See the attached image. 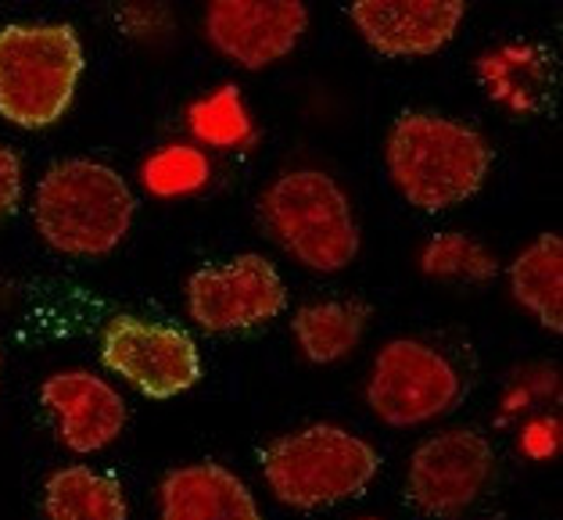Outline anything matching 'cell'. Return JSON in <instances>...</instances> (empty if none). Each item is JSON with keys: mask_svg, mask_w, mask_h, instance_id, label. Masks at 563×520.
I'll use <instances>...</instances> for the list:
<instances>
[{"mask_svg": "<svg viewBox=\"0 0 563 520\" xmlns=\"http://www.w3.org/2000/svg\"><path fill=\"white\" fill-rule=\"evenodd\" d=\"M420 273L434 280H466L485 284L499 273V258L492 255L477 237L466 234H438L423 244Z\"/></svg>", "mask_w": 563, "mask_h": 520, "instance_id": "17", "label": "cell"}, {"mask_svg": "<svg viewBox=\"0 0 563 520\" xmlns=\"http://www.w3.org/2000/svg\"><path fill=\"white\" fill-rule=\"evenodd\" d=\"M136 198L130 184L104 162L62 158L40 176L33 195V223L54 252L73 258H101L126 241Z\"/></svg>", "mask_w": 563, "mask_h": 520, "instance_id": "2", "label": "cell"}, {"mask_svg": "<svg viewBox=\"0 0 563 520\" xmlns=\"http://www.w3.org/2000/svg\"><path fill=\"white\" fill-rule=\"evenodd\" d=\"M363 520H380V517H363Z\"/></svg>", "mask_w": 563, "mask_h": 520, "instance_id": "21", "label": "cell"}, {"mask_svg": "<svg viewBox=\"0 0 563 520\" xmlns=\"http://www.w3.org/2000/svg\"><path fill=\"white\" fill-rule=\"evenodd\" d=\"M309 30V8L298 0H212L205 8V36L223 58L244 68L284 62Z\"/></svg>", "mask_w": 563, "mask_h": 520, "instance_id": "10", "label": "cell"}, {"mask_svg": "<svg viewBox=\"0 0 563 520\" xmlns=\"http://www.w3.org/2000/svg\"><path fill=\"white\" fill-rule=\"evenodd\" d=\"M101 363L147 399H176L201 380V352L190 334L141 317H115L104 327Z\"/></svg>", "mask_w": 563, "mask_h": 520, "instance_id": "9", "label": "cell"}, {"mask_svg": "<svg viewBox=\"0 0 563 520\" xmlns=\"http://www.w3.org/2000/svg\"><path fill=\"white\" fill-rule=\"evenodd\" d=\"M158 520H263L252 488L223 463H184L158 482Z\"/></svg>", "mask_w": 563, "mask_h": 520, "instance_id": "13", "label": "cell"}, {"mask_svg": "<svg viewBox=\"0 0 563 520\" xmlns=\"http://www.w3.org/2000/svg\"><path fill=\"white\" fill-rule=\"evenodd\" d=\"M84 65V44L73 25H0V115L22 130L62 122L73 108Z\"/></svg>", "mask_w": 563, "mask_h": 520, "instance_id": "3", "label": "cell"}, {"mask_svg": "<svg viewBox=\"0 0 563 520\" xmlns=\"http://www.w3.org/2000/svg\"><path fill=\"white\" fill-rule=\"evenodd\" d=\"M287 309V284L266 255L244 252L223 266L187 277V312L201 331L233 334L277 320Z\"/></svg>", "mask_w": 563, "mask_h": 520, "instance_id": "8", "label": "cell"}, {"mask_svg": "<svg viewBox=\"0 0 563 520\" xmlns=\"http://www.w3.org/2000/svg\"><path fill=\"white\" fill-rule=\"evenodd\" d=\"M496 449L477 428H445L413 449L406 496L423 517L456 520L496 482Z\"/></svg>", "mask_w": 563, "mask_h": 520, "instance_id": "7", "label": "cell"}, {"mask_svg": "<svg viewBox=\"0 0 563 520\" xmlns=\"http://www.w3.org/2000/svg\"><path fill=\"white\" fill-rule=\"evenodd\" d=\"M47 520H130V502L115 474L68 463L47 474L44 482Z\"/></svg>", "mask_w": 563, "mask_h": 520, "instance_id": "14", "label": "cell"}, {"mask_svg": "<svg viewBox=\"0 0 563 520\" xmlns=\"http://www.w3.org/2000/svg\"><path fill=\"white\" fill-rule=\"evenodd\" d=\"M144 187L158 198H184L195 195L212 180V162L205 152L190 144H169L158 147L155 155L144 162Z\"/></svg>", "mask_w": 563, "mask_h": 520, "instance_id": "18", "label": "cell"}, {"mask_svg": "<svg viewBox=\"0 0 563 520\" xmlns=\"http://www.w3.org/2000/svg\"><path fill=\"white\" fill-rule=\"evenodd\" d=\"M380 471L377 449L338 423H309L263 449V477L291 510H327L363 496Z\"/></svg>", "mask_w": 563, "mask_h": 520, "instance_id": "5", "label": "cell"}, {"mask_svg": "<svg viewBox=\"0 0 563 520\" xmlns=\"http://www.w3.org/2000/svg\"><path fill=\"white\" fill-rule=\"evenodd\" d=\"M384 166L395 190L420 212H445L471 201L488 180L492 144L485 133L438 112H402L384 141Z\"/></svg>", "mask_w": 563, "mask_h": 520, "instance_id": "1", "label": "cell"}, {"mask_svg": "<svg viewBox=\"0 0 563 520\" xmlns=\"http://www.w3.org/2000/svg\"><path fill=\"white\" fill-rule=\"evenodd\" d=\"M258 219L266 234L312 273H341L360 255L352 201L323 169L280 173L258 198Z\"/></svg>", "mask_w": 563, "mask_h": 520, "instance_id": "4", "label": "cell"}, {"mask_svg": "<svg viewBox=\"0 0 563 520\" xmlns=\"http://www.w3.org/2000/svg\"><path fill=\"white\" fill-rule=\"evenodd\" d=\"M466 380L445 352L428 341L395 338L369 366L366 406L388 428H420L463 402Z\"/></svg>", "mask_w": 563, "mask_h": 520, "instance_id": "6", "label": "cell"}, {"mask_svg": "<svg viewBox=\"0 0 563 520\" xmlns=\"http://www.w3.org/2000/svg\"><path fill=\"white\" fill-rule=\"evenodd\" d=\"M510 295L545 331H563V241L539 234L510 266Z\"/></svg>", "mask_w": 563, "mask_h": 520, "instance_id": "15", "label": "cell"}, {"mask_svg": "<svg viewBox=\"0 0 563 520\" xmlns=\"http://www.w3.org/2000/svg\"><path fill=\"white\" fill-rule=\"evenodd\" d=\"M22 201V158L0 144V215H11Z\"/></svg>", "mask_w": 563, "mask_h": 520, "instance_id": "20", "label": "cell"}, {"mask_svg": "<svg viewBox=\"0 0 563 520\" xmlns=\"http://www.w3.org/2000/svg\"><path fill=\"white\" fill-rule=\"evenodd\" d=\"M40 406L47 409L58 442L76 456L101 453L126 431V402L90 369H62L40 385Z\"/></svg>", "mask_w": 563, "mask_h": 520, "instance_id": "11", "label": "cell"}, {"mask_svg": "<svg viewBox=\"0 0 563 520\" xmlns=\"http://www.w3.org/2000/svg\"><path fill=\"white\" fill-rule=\"evenodd\" d=\"M190 130L201 144L212 147H241L252 141V119L241 101L238 87H219L209 98L190 104Z\"/></svg>", "mask_w": 563, "mask_h": 520, "instance_id": "19", "label": "cell"}, {"mask_svg": "<svg viewBox=\"0 0 563 520\" xmlns=\"http://www.w3.org/2000/svg\"><path fill=\"white\" fill-rule=\"evenodd\" d=\"M466 15L463 0H355L352 25L384 58L438 54Z\"/></svg>", "mask_w": 563, "mask_h": 520, "instance_id": "12", "label": "cell"}, {"mask_svg": "<svg viewBox=\"0 0 563 520\" xmlns=\"http://www.w3.org/2000/svg\"><path fill=\"white\" fill-rule=\"evenodd\" d=\"M369 323V306L363 298H334V302H312L295 312V341L301 355L316 366L345 359L360 348Z\"/></svg>", "mask_w": 563, "mask_h": 520, "instance_id": "16", "label": "cell"}]
</instances>
